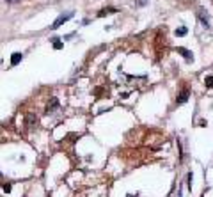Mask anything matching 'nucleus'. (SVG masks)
Returning a JSON list of instances; mask_svg holds the SVG:
<instances>
[{
  "label": "nucleus",
  "mask_w": 213,
  "mask_h": 197,
  "mask_svg": "<svg viewBox=\"0 0 213 197\" xmlns=\"http://www.w3.org/2000/svg\"><path fill=\"white\" fill-rule=\"evenodd\" d=\"M7 2H18V0H7Z\"/></svg>",
  "instance_id": "15"
},
{
  "label": "nucleus",
  "mask_w": 213,
  "mask_h": 197,
  "mask_svg": "<svg viewBox=\"0 0 213 197\" xmlns=\"http://www.w3.org/2000/svg\"><path fill=\"white\" fill-rule=\"evenodd\" d=\"M197 18H199V21L204 25V28H210V20H208V16H206V13L203 11V9L197 11Z\"/></svg>",
  "instance_id": "3"
},
{
  "label": "nucleus",
  "mask_w": 213,
  "mask_h": 197,
  "mask_svg": "<svg viewBox=\"0 0 213 197\" xmlns=\"http://www.w3.org/2000/svg\"><path fill=\"white\" fill-rule=\"evenodd\" d=\"M188 188L192 190V174H188Z\"/></svg>",
  "instance_id": "13"
},
{
  "label": "nucleus",
  "mask_w": 213,
  "mask_h": 197,
  "mask_svg": "<svg viewBox=\"0 0 213 197\" xmlns=\"http://www.w3.org/2000/svg\"><path fill=\"white\" fill-rule=\"evenodd\" d=\"M188 98H190V91H188V89H183V91L178 94L176 103H178V105H183V103H186V101H188Z\"/></svg>",
  "instance_id": "2"
},
{
  "label": "nucleus",
  "mask_w": 213,
  "mask_h": 197,
  "mask_svg": "<svg viewBox=\"0 0 213 197\" xmlns=\"http://www.w3.org/2000/svg\"><path fill=\"white\" fill-rule=\"evenodd\" d=\"M52 41H55V43H53V48H55V50H61V48H62V43L59 41L57 37H55V39H52Z\"/></svg>",
  "instance_id": "11"
},
{
  "label": "nucleus",
  "mask_w": 213,
  "mask_h": 197,
  "mask_svg": "<svg viewBox=\"0 0 213 197\" xmlns=\"http://www.w3.org/2000/svg\"><path fill=\"white\" fill-rule=\"evenodd\" d=\"M4 192H11V185H4Z\"/></svg>",
  "instance_id": "14"
},
{
  "label": "nucleus",
  "mask_w": 213,
  "mask_h": 197,
  "mask_svg": "<svg viewBox=\"0 0 213 197\" xmlns=\"http://www.w3.org/2000/svg\"><path fill=\"white\" fill-rule=\"evenodd\" d=\"M204 85H206V87H210V89L213 87V75H211V77H206L204 78Z\"/></svg>",
  "instance_id": "10"
},
{
  "label": "nucleus",
  "mask_w": 213,
  "mask_h": 197,
  "mask_svg": "<svg viewBox=\"0 0 213 197\" xmlns=\"http://www.w3.org/2000/svg\"><path fill=\"white\" fill-rule=\"evenodd\" d=\"M128 197H137V195H132V194H130V195H128Z\"/></svg>",
  "instance_id": "16"
},
{
  "label": "nucleus",
  "mask_w": 213,
  "mask_h": 197,
  "mask_svg": "<svg viewBox=\"0 0 213 197\" xmlns=\"http://www.w3.org/2000/svg\"><path fill=\"white\" fill-rule=\"evenodd\" d=\"M73 16H75V13H73V11H68L66 14L62 13V14H61V16H59V18H57L55 21H53V23H52V27H50V28H53V30H55V28H59L61 25H62V23L69 21L71 18H73Z\"/></svg>",
  "instance_id": "1"
},
{
  "label": "nucleus",
  "mask_w": 213,
  "mask_h": 197,
  "mask_svg": "<svg viewBox=\"0 0 213 197\" xmlns=\"http://www.w3.org/2000/svg\"><path fill=\"white\" fill-rule=\"evenodd\" d=\"M34 123H37V117H36L34 114H28L27 115V126H34Z\"/></svg>",
  "instance_id": "7"
},
{
  "label": "nucleus",
  "mask_w": 213,
  "mask_h": 197,
  "mask_svg": "<svg viewBox=\"0 0 213 197\" xmlns=\"http://www.w3.org/2000/svg\"><path fill=\"white\" fill-rule=\"evenodd\" d=\"M20 61H21V53H20V52H14L13 57H11V66H18Z\"/></svg>",
  "instance_id": "6"
},
{
  "label": "nucleus",
  "mask_w": 213,
  "mask_h": 197,
  "mask_svg": "<svg viewBox=\"0 0 213 197\" xmlns=\"http://www.w3.org/2000/svg\"><path fill=\"white\" fill-rule=\"evenodd\" d=\"M186 32H188V30H186V27L176 28V36H179V37H181V36H186Z\"/></svg>",
  "instance_id": "9"
},
{
  "label": "nucleus",
  "mask_w": 213,
  "mask_h": 197,
  "mask_svg": "<svg viewBox=\"0 0 213 197\" xmlns=\"http://www.w3.org/2000/svg\"><path fill=\"white\" fill-rule=\"evenodd\" d=\"M146 4H148V0H137V2H135V6L137 7H144Z\"/></svg>",
  "instance_id": "12"
},
{
  "label": "nucleus",
  "mask_w": 213,
  "mask_h": 197,
  "mask_svg": "<svg viewBox=\"0 0 213 197\" xmlns=\"http://www.w3.org/2000/svg\"><path fill=\"white\" fill-rule=\"evenodd\" d=\"M178 53H181V55H183L185 59L188 61V62H190V61H194V55H192V52H190V50L181 48V46H179V48H178Z\"/></svg>",
  "instance_id": "4"
},
{
  "label": "nucleus",
  "mask_w": 213,
  "mask_h": 197,
  "mask_svg": "<svg viewBox=\"0 0 213 197\" xmlns=\"http://www.w3.org/2000/svg\"><path fill=\"white\" fill-rule=\"evenodd\" d=\"M55 108H59V99H57V98H52V103H48V107H46V112L52 114Z\"/></svg>",
  "instance_id": "5"
},
{
  "label": "nucleus",
  "mask_w": 213,
  "mask_h": 197,
  "mask_svg": "<svg viewBox=\"0 0 213 197\" xmlns=\"http://www.w3.org/2000/svg\"><path fill=\"white\" fill-rule=\"evenodd\" d=\"M114 13H117V11H115V9H101L98 16H105V14H114Z\"/></svg>",
  "instance_id": "8"
}]
</instances>
